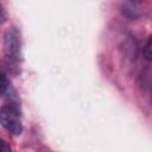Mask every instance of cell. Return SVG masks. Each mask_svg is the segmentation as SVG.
Instances as JSON below:
<instances>
[{
  "label": "cell",
  "instance_id": "6da1fadb",
  "mask_svg": "<svg viewBox=\"0 0 152 152\" xmlns=\"http://www.w3.org/2000/svg\"><path fill=\"white\" fill-rule=\"evenodd\" d=\"M0 124L13 135H19L23 131L21 115L17 106L5 104L0 108Z\"/></svg>",
  "mask_w": 152,
  "mask_h": 152
},
{
  "label": "cell",
  "instance_id": "7a4b0ae2",
  "mask_svg": "<svg viewBox=\"0 0 152 152\" xmlns=\"http://www.w3.org/2000/svg\"><path fill=\"white\" fill-rule=\"evenodd\" d=\"M4 52L8 62L17 63L20 56V36L15 27H11L4 36Z\"/></svg>",
  "mask_w": 152,
  "mask_h": 152
},
{
  "label": "cell",
  "instance_id": "3957f363",
  "mask_svg": "<svg viewBox=\"0 0 152 152\" xmlns=\"http://www.w3.org/2000/svg\"><path fill=\"white\" fill-rule=\"evenodd\" d=\"M8 88V81L5 71L0 68V95H2Z\"/></svg>",
  "mask_w": 152,
  "mask_h": 152
},
{
  "label": "cell",
  "instance_id": "277c9868",
  "mask_svg": "<svg viewBox=\"0 0 152 152\" xmlns=\"http://www.w3.org/2000/svg\"><path fill=\"white\" fill-rule=\"evenodd\" d=\"M144 55H145L147 61H151V37L147 39V43H146L145 49H144Z\"/></svg>",
  "mask_w": 152,
  "mask_h": 152
},
{
  "label": "cell",
  "instance_id": "5b68a950",
  "mask_svg": "<svg viewBox=\"0 0 152 152\" xmlns=\"http://www.w3.org/2000/svg\"><path fill=\"white\" fill-rule=\"evenodd\" d=\"M0 152H12L11 146L2 139H0Z\"/></svg>",
  "mask_w": 152,
  "mask_h": 152
},
{
  "label": "cell",
  "instance_id": "8992f818",
  "mask_svg": "<svg viewBox=\"0 0 152 152\" xmlns=\"http://www.w3.org/2000/svg\"><path fill=\"white\" fill-rule=\"evenodd\" d=\"M5 20H6V12H5L4 7L0 5V25L2 23H5Z\"/></svg>",
  "mask_w": 152,
  "mask_h": 152
}]
</instances>
